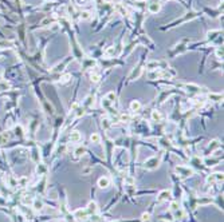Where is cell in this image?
I'll list each match as a JSON object with an SVG mask.
<instances>
[{
  "label": "cell",
  "mask_w": 224,
  "mask_h": 222,
  "mask_svg": "<svg viewBox=\"0 0 224 222\" xmlns=\"http://www.w3.org/2000/svg\"><path fill=\"white\" fill-rule=\"evenodd\" d=\"M158 165H160V157L158 158L157 157H152L145 162V167L149 169V170H154V169L158 167Z\"/></svg>",
  "instance_id": "1"
},
{
  "label": "cell",
  "mask_w": 224,
  "mask_h": 222,
  "mask_svg": "<svg viewBox=\"0 0 224 222\" xmlns=\"http://www.w3.org/2000/svg\"><path fill=\"white\" fill-rule=\"evenodd\" d=\"M109 185H110V179H109L108 177H101V178L98 179V186L101 189L109 188Z\"/></svg>",
  "instance_id": "2"
},
{
  "label": "cell",
  "mask_w": 224,
  "mask_h": 222,
  "mask_svg": "<svg viewBox=\"0 0 224 222\" xmlns=\"http://www.w3.org/2000/svg\"><path fill=\"white\" fill-rule=\"evenodd\" d=\"M97 210H98V209H97V203H95V202H90V203L87 205V209H86V211H87L89 216H93V214H95Z\"/></svg>",
  "instance_id": "3"
},
{
  "label": "cell",
  "mask_w": 224,
  "mask_h": 222,
  "mask_svg": "<svg viewBox=\"0 0 224 222\" xmlns=\"http://www.w3.org/2000/svg\"><path fill=\"white\" fill-rule=\"evenodd\" d=\"M69 138H70L71 142L77 143V142H79L82 139V135H81V133H79V131H73V133L70 134V137H69Z\"/></svg>",
  "instance_id": "4"
},
{
  "label": "cell",
  "mask_w": 224,
  "mask_h": 222,
  "mask_svg": "<svg viewBox=\"0 0 224 222\" xmlns=\"http://www.w3.org/2000/svg\"><path fill=\"white\" fill-rule=\"evenodd\" d=\"M177 173H181V175H183V177L192 175V170H191V169L184 167V166H180V167H177Z\"/></svg>",
  "instance_id": "5"
},
{
  "label": "cell",
  "mask_w": 224,
  "mask_h": 222,
  "mask_svg": "<svg viewBox=\"0 0 224 222\" xmlns=\"http://www.w3.org/2000/svg\"><path fill=\"white\" fill-rule=\"evenodd\" d=\"M74 216H75V218H79V219H86V217L89 216L87 214V211L86 210H77L75 213H74Z\"/></svg>",
  "instance_id": "6"
},
{
  "label": "cell",
  "mask_w": 224,
  "mask_h": 222,
  "mask_svg": "<svg viewBox=\"0 0 224 222\" xmlns=\"http://www.w3.org/2000/svg\"><path fill=\"white\" fill-rule=\"evenodd\" d=\"M169 197H171V193L168 190H163L158 194V201H168Z\"/></svg>",
  "instance_id": "7"
},
{
  "label": "cell",
  "mask_w": 224,
  "mask_h": 222,
  "mask_svg": "<svg viewBox=\"0 0 224 222\" xmlns=\"http://www.w3.org/2000/svg\"><path fill=\"white\" fill-rule=\"evenodd\" d=\"M215 181H223V174L217 173V174H212L211 177H208V182H215Z\"/></svg>",
  "instance_id": "8"
},
{
  "label": "cell",
  "mask_w": 224,
  "mask_h": 222,
  "mask_svg": "<svg viewBox=\"0 0 224 222\" xmlns=\"http://www.w3.org/2000/svg\"><path fill=\"white\" fill-rule=\"evenodd\" d=\"M161 6L158 3H152L150 6H149V12H152V14H157L158 11H160Z\"/></svg>",
  "instance_id": "9"
},
{
  "label": "cell",
  "mask_w": 224,
  "mask_h": 222,
  "mask_svg": "<svg viewBox=\"0 0 224 222\" xmlns=\"http://www.w3.org/2000/svg\"><path fill=\"white\" fill-rule=\"evenodd\" d=\"M32 206H34L35 210H42V209H43V202H42L40 199H34V201H32Z\"/></svg>",
  "instance_id": "10"
},
{
  "label": "cell",
  "mask_w": 224,
  "mask_h": 222,
  "mask_svg": "<svg viewBox=\"0 0 224 222\" xmlns=\"http://www.w3.org/2000/svg\"><path fill=\"white\" fill-rule=\"evenodd\" d=\"M130 110L132 111H140L141 110V103L138 101H133L130 103Z\"/></svg>",
  "instance_id": "11"
},
{
  "label": "cell",
  "mask_w": 224,
  "mask_h": 222,
  "mask_svg": "<svg viewBox=\"0 0 224 222\" xmlns=\"http://www.w3.org/2000/svg\"><path fill=\"white\" fill-rule=\"evenodd\" d=\"M152 119H153V121H156V122H161V121H163V115H161L160 111H157V110H156V111H153V113H152Z\"/></svg>",
  "instance_id": "12"
},
{
  "label": "cell",
  "mask_w": 224,
  "mask_h": 222,
  "mask_svg": "<svg viewBox=\"0 0 224 222\" xmlns=\"http://www.w3.org/2000/svg\"><path fill=\"white\" fill-rule=\"evenodd\" d=\"M114 54H116V47L114 46H110V47H108V48L105 50V55L106 56H109V58L114 56Z\"/></svg>",
  "instance_id": "13"
},
{
  "label": "cell",
  "mask_w": 224,
  "mask_h": 222,
  "mask_svg": "<svg viewBox=\"0 0 224 222\" xmlns=\"http://www.w3.org/2000/svg\"><path fill=\"white\" fill-rule=\"evenodd\" d=\"M90 141H91V143H95V144H98L99 142H101V137H99V134L94 133V134H91V137H90Z\"/></svg>",
  "instance_id": "14"
},
{
  "label": "cell",
  "mask_w": 224,
  "mask_h": 222,
  "mask_svg": "<svg viewBox=\"0 0 224 222\" xmlns=\"http://www.w3.org/2000/svg\"><path fill=\"white\" fill-rule=\"evenodd\" d=\"M90 17H91V14L89 11H82L81 12V19L82 20H89Z\"/></svg>",
  "instance_id": "15"
},
{
  "label": "cell",
  "mask_w": 224,
  "mask_h": 222,
  "mask_svg": "<svg viewBox=\"0 0 224 222\" xmlns=\"http://www.w3.org/2000/svg\"><path fill=\"white\" fill-rule=\"evenodd\" d=\"M114 99H116V94H114V92H109L108 95H106V101L114 102Z\"/></svg>",
  "instance_id": "16"
},
{
  "label": "cell",
  "mask_w": 224,
  "mask_h": 222,
  "mask_svg": "<svg viewBox=\"0 0 224 222\" xmlns=\"http://www.w3.org/2000/svg\"><path fill=\"white\" fill-rule=\"evenodd\" d=\"M70 79H71V75H70V74H67V75H63V76L61 78V83H67V82L70 80Z\"/></svg>",
  "instance_id": "17"
},
{
  "label": "cell",
  "mask_w": 224,
  "mask_h": 222,
  "mask_svg": "<svg viewBox=\"0 0 224 222\" xmlns=\"http://www.w3.org/2000/svg\"><path fill=\"white\" fill-rule=\"evenodd\" d=\"M141 218H142L144 222H150V214H149V213H144L142 216H141Z\"/></svg>",
  "instance_id": "18"
},
{
  "label": "cell",
  "mask_w": 224,
  "mask_h": 222,
  "mask_svg": "<svg viewBox=\"0 0 224 222\" xmlns=\"http://www.w3.org/2000/svg\"><path fill=\"white\" fill-rule=\"evenodd\" d=\"M91 82H94V83H97V82H99V75L98 74H91Z\"/></svg>",
  "instance_id": "19"
},
{
  "label": "cell",
  "mask_w": 224,
  "mask_h": 222,
  "mask_svg": "<svg viewBox=\"0 0 224 222\" xmlns=\"http://www.w3.org/2000/svg\"><path fill=\"white\" fill-rule=\"evenodd\" d=\"M116 8H117V11H118V12H121V14H122V15H126V9L124 8L122 6H116Z\"/></svg>",
  "instance_id": "20"
},
{
  "label": "cell",
  "mask_w": 224,
  "mask_h": 222,
  "mask_svg": "<svg viewBox=\"0 0 224 222\" xmlns=\"http://www.w3.org/2000/svg\"><path fill=\"white\" fill-rule=\"evenodd\" d=\"M83 153H85V149H83V147H78V149L75 150V154H77L78 157H81Z\"/></svg>",
  "instance_id": "21"
},
{
  "label": "cell",
  "mask_w": 224,
  "mask_h": 222,
  "mask_svg": "<svg viewBox=\"0 0 224 222\" xmlns=\"http://www.w3.org/2000/svg\"><path fill=\"white\" fill-rule=\"evenodd\" d=\"M171 209L173 211L177 210V209H178V203H177V202H172V203H171Z\"/></svg>",
  "instance_id": "22"
},
{
  "label": "cell",
  "mask_w": 224,
  "mask_h": 222,
  "mask_svg": "<svg viewBox=\"0 0 224 222\" xmlns=\"http://www.w3.org/2000/svg\"><path fill=\"white\" fill-rule=\"evenodd\" d=\"M216 56H217V59H221V58H223V50H220V48L216 50Z\"/></svg>",
  "instance_id": "23"
},
{
  "label": "cell",
  "mask_w": 224,
  "mask_h": 222,
  "mask_svg": "<svg viewBox=\"0 0 224 222\" xmlns=\"http://www.w3.org/2000/svg\"><path fill=\"white\" fill-rule=\"evenodd\" d=\"M91 99H93L91 96H87V98H86V102H85V106H90V104L94 102V101H91Z\"/></svg>",
  "instance_id": "24"
},
{
  "label": "cell",
  "mask_w": 224,
  "mask_h": 222,
  "mask_svg": "<svg viewBox=\"0 0 224 222\" xmlns=\"http://www.w3.org/2000/svg\"><path fill=\"white\" fill-rule=\"evenodd\" d=\"M9 46L8 42H0V48H7Z\"/></svg>",
  "instance_id": "25"
},
{
  "label": "cell",
  "mask_w": 224,
  "mask_h": 222,
  "mask_svg": "<svg viewBox=\"0 0 224 222\" xmlns=\"http://www.w3.org/2000/svg\"><path fill=\"white\" fill-rule=\"evenodd\" d=\"M0 139H1V142H4V141H7V139H8V134H7V133H4V134H1V137H0Z\"/></svg>",
  "instance_id": "26"
},
{
  "label": "cell",
  "mask_w": 224,
  "mask_h": 222,
  "mask_svg": "<svg viewBox=\"0 0 224 222\" xmlns=\"http://www.w3.org/2000/svg\"><path fill=\"white\" fill-rule=\"evenodd\" d=\"M90 171H91V169H90V167H86V169L83 170V174H89Z\"/></svg>",
  "instance_id": "27"
},
{
  "label": "cell",
  "mask_w": 224,
  "mask_h": 222,
  "mask_svg": "<svg viewBox=\"0 0 224 222\" xmlns=\"http://www.w3.org/2000/svg\"><path fill=\"white\" fill-rule=\"evenodd\" d=\"M39 171H40V173H43V171H44L43 166H38V173H39Z\"/></svg>",
  "instance_id": "28"
},
{
  "label": "cell",
  "mask_w": 224,
  "mask_h": 222,
  "mask_svg": "<svg viewBox=\"0 0 224 222\" xmlns=\"http://www.w3.org/2000/svg\"><path fill=\"white\" fill-rule=\"evenodd\" d=\"M19 182H20L22 185H24V183H26V182H27V178H22V179H20V181H19Z\"/></svg>",
  "instance_id": "29"
}]
</instances>
